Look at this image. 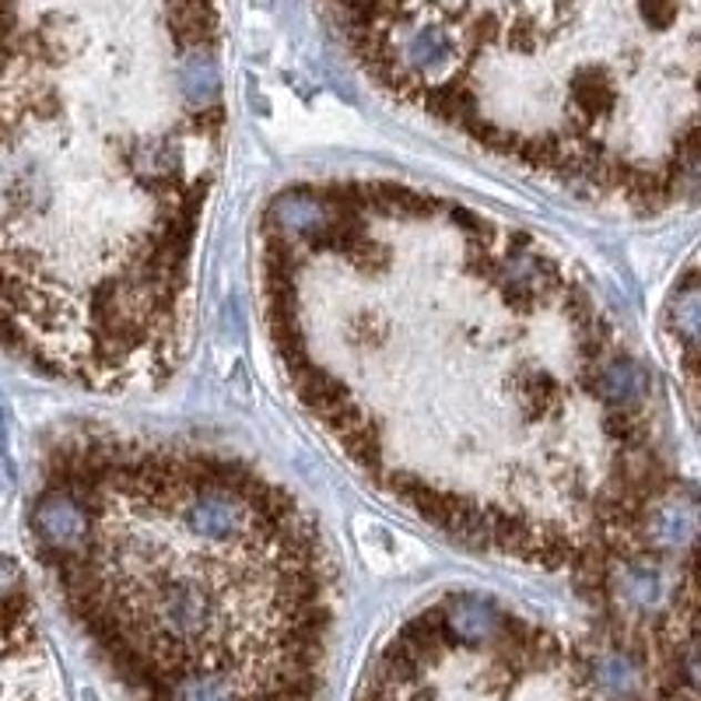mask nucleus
I'll use <instances>...</instances> for the list:
<instances>
[{
    "label": "nucleus",
    "mask_w": 701,
    "mask_h": 701,
    "mask_svg": "<svg viewBox=\"0 0 701 701\" xmlns=\"http://www.w3.org/2000/svg\"><path fill=\"white\" fill-rule=\"evenodd\" d=\"M29 530L134 701H319L337 565L313 512L246 456L81 425L42 456Z\"/></svg>",
    "instance_id": "obj_2"
},
{
    "label": "nucleus",
    "mask_w": 701,
    "mask_h": 701,
    "mask_svg": "<svg viewBox=\"0 0 701 701\" xmlns=\"http://www.w3.org/2000/svg\"><path fill=\"white\" fill-rule=\"evenodd\" d=\"M292 400L372 488L459 543L568 572L600 607L694 561L660 393L576 260L383 175L292 183L256 228Z\"/></svg>",
    "instance_id": "obj_1"
}]
</instances>
